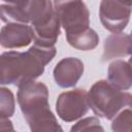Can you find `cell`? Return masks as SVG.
Segmentation results:
<instances>
[{
	"instance_id": "9c48e42d",
	"label": "cell",
	"mask_w": 132,
	"mask_h": 132,
	"mask_svg": "<svg viewBox=\"0 0 132 132\" xmlns=\"http://www.w3.org/2000/svg\"><path fill=\"white\" fill-rule=\"evenodd\" d=\"M84 73V63L78 58L67 57L60 60L54 70L56 84L64 89L74 87Z\"/></svg>"
},
{
	"instance_id": "5b68a950",
	"label": "cell",
	"mask_w": 132,
	"mask_h": 132,
	"mask_svg": "<svg viewBox=\"0 0 132 132\" xmlns=\"http://www.w3.org/2000/svg\"><path fill=\"white\" fill-rule=\"evenodd\" d=\"M55 10L66 39L80 35L90 29V13L82 1H54Z\"/></svg>"
},
{
	"instance_id": "8992f818",
	"label": "cell",
	"mask_w": 132,
	"mask_h": 132,
	"mask_svg": "<svg viewBox=\"0 0 132 132\" xmlns=\"http://www.w3.org/2000/svg\"><path fill=\"white\" fill-rule=\"evenodd\" d=\"M131 13V1L103 0L100 2V22L111 33H122L129 23Z\"/></svg>"
},
{
	"instance_id": "4fadbf2b",
	"label": "cell",
	"mask_w": 132,
	"mask_h": 132,
	"mask_svg": "<svg viewBox=\"0 0 132 132\" xmlns=\"http://www.w3.org/2000/svg\"><path fill=\"white\" fill-rule=\"evenodd\" d=\"M66 40L72 47H74L76 50L91 51V50H94L98 45L99 36L95 30L90 28L85 33L77 35V36H74V37H71V38H67Z\"/></svg>"
},
{
	"instance_id": "2e32d148",
	"label": "cell",
	"mask_w": 132,
	"mask_h": 132,
	"mask_svg": "<svg viewBox=\"0 0 132 132\" xmlns=\"http://www.w3.org/2000/svg\"><path fill=\"white\" fill-rule=\"evenodd\" d=\"M69 132H105L99 119L88 117L74 124Z\"/></svg>"
},
{
	"instance_id": "277c9868",
	"label": "cell",
	"mask_w": 132,
	"mask_h": 132,
	"mask_svg": "<svg viewBox=\"0 0 132 132\" xmlns=\"http://www.w3.org/2000/svg\"><path fill=\"white\" fill-rule=\"evenodd\" d=\"M55 12L54 2L47 0L3 1L0 4V16L4 23H21L36 26Z\"/></svg>"
},
{
	"instance_id": "9a60e30c",
	"label": "cell",
	"mask_w": 132,
	"mask_h": 132,
	"mask_svg": "<svg viewBox=\"0 0 132 132\" xmlns=\"http://www.w3.org/2000/svg\"><path fill=\"white\" fill-rule=\"evenodd\" d=\"M112 132H132V108L123 109L111 123Z\"/></svg>"
},
{
	"instance_id": "8fae6325",
	"label": "cell",
	"mask_w": 132,
	"mask_h": 132,
	"mask_svg": "<svg viewBox=\"0 0 132 132\" xmlns=\"http://www.w3.org/2000/svg\"><path fill=\"white\" fill-rule=\"evenodd\" d=\"M132 54V40L130 34L112 33L105 38L102 61H108L114 58L126 57Z\"/></svg>"
},
{
	"instance_id": "7c38bea8",
	"label": "cell",
	"mask_w": 132,
	"mask_h": 132,
	"mask_svg": "<svg viewBox=\"0 0 132 132\" xmlns=\"http://www.w3.org/2000/svg\"><path fill=\"white\" fill-rule=\"evenodd\" d=\"M107 80L120 91L129 90L132 87V66L124 60L112 61L108 66Z\"/></svg>"
},
{
	"instance_id": "ac0fdd59",
	"label": "cell",
	"mask_w": 132,
	"mask_h": 132,
	"mask_svg": "<svg viewBox=\"0 0 132 132\" xmlns=\"http://www.w3.org/2000/svg\"><path fill=\"white\" fill-rule=\"evenodd\" d=\"M130 37H131V40H132V31H131V33H130ZM128 62H129V64L132 66V54L130 55V58H129V61H128Z\"/></svg>"
},
{
	"instance_id": "ba28073f",
	"label": "cell",
	"mask_w": 132,
	"mask_h": 132,
	"mask_svg": "<svg viewBox=\"0 0 132 132\" xmlns=\"http://www.w3.org/2000/svg\"><path fill=\"white\" fill-rule=\"evenodd\" d=\"M34 41L32 26L21 23H7L1 28L0 43L5 48H20Z\"/></svg>"
},
{
	"instance_id": "3957f363",
	"label": "cell",
	"mask_w": 132,
	"mask_h": 132,
	"mask_svg": "<svg viewBox=\"0 0 132 132\" xmlns=\"http://www.w3.org/2000/svg\"><path fill=\"white\" fill-rule=\"evenodd\" d=\"M88 101L93 112L106 120H113L123 109L132 108V95L116 89L105 79L98 80L91 87Z\"/></svg>"
},
{
	"instance_id": "7a4b0ae2",
	"label": "cell",
	"mask_w": 132,
	"mask_h": 132,
	"mask_svg": "<svg viewBox=\"0 0 132 132\" xmlns=\"http://www.w3.org/2000/svg\"><path fill=\"white\" fill-rule=\"evenodd\" d=\"M16 99L31 132H64L50 108L48 89L43 82L19 87Z\"/></svg>"
},
{
	"instance_id": "30bf717a",
	"label": "cell",
	"mask_w": 132,
	"mask_h": 132,
	"mask_svg": "<svg viewBox=\"0 0 132 132\" xmlns=\"http://www.w3.org/2000/svg\"><path fill=\"white\" fill-rule=\"evenodd\" d=\"M61 23L55 10V13L46 21L33 26L34 30V43L44 47L55 46L60 35Z\"/></svg>"
},
{
	"instance_id": "52a82bcc",
	"label": "cell",
	"mask_w": 132,
	"mask_h": 132,
	"mask_svg": "<svg viewBox=\"0 0 132 132\" xmlns=\"http://www.w3.org/2000/svg\"><path fill=\"white\" fill-rule=\"evenodd\" d=\"M88 92L84 89H74L61 93L56 101V111L64 122H74L89 111Z\"/></svg>"
},
{
	"instance_id": "5bb4252c",
	"label": "cell",
	"mask_w": 132,
	"mask_h": 132,
	"mask_svg": "<svg viewBox=\"0 0 132 132\" xmlns=\"http://www.w3.org/2000/svg\"><path fill=\"white\" fill-rule=\"evenodd\" d=\"M14 112V96L12 92L5 88H0V120L9 119Z\"/></svg>"
},
{
	"instance_id": "e0dca14e",
	"label": "cell",
	"mask_w": 132,
	"mask_h": 132,
	"mask_svg": "<svg viewBox=\"0 0 132 132\" xmlns=\"http://www.w3.org/2000/svg\"><path fill=\"white\" fill-rule=\"evenodd\" d=\"M0 132H16L9 119L0 120Z\"/></svg>"
},
{
	"instance_id": "6da1fadb",
	"label": "cell",
	"mask_w": 132,
	"mask_h": 132,
	"mask_svg": "<svg viewBox=\"0 0 132 132\" xmlns=\"http://www.w3.org/2000/svg\"><path fill=\"white\" fill-rule=\"evenodd\" d=\"M56 46L33 44L27 52L9 51L0 57V84L21 87L35 81L44 72L45 66L56 56Z\"/></svg>"
}]
</instances>
